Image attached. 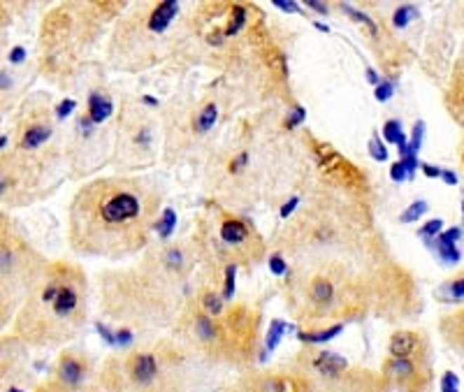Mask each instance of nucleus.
I'll return each mask as SVG.
<instances>
[{
	"label": "nucleus",
	"mask_w": 464,
	"mask_h": 392,
	"mask_svg": "<svg viewBox=\"0 0 464 392\" xmlns=\"http://www.w3.org/2000/svg\"><path fill=\"white\" fill-rule=\"evenodd\" d=\"M112 111H114V104L105 93H91L88 95V121L91 123H102Z\"/></svg>",
	"instance_id": "nucleus-18"
},
{
	"label": "nucleus",
	"mask_w": 464,
	"mask_h": 392,
	"mask_svg": "<svg viewBox=\"0 0 464 392\" xmlns=\"http://www.w3.org/2000/svg\"><path fill=\"white\" fill-rule=\"evenodd\" d=\"M188 353L181 344L165 339L117 353L105 360L100 386L105 392H184Z\"/></svg>",
	"instance_id": "nucleus-6"
},
{
	"label": "nucleus",
	"mask_w": 464,
	"mask_h": 392,
	"mask_svg": "<svg viewBox=\"0 0 464 392\" xmlns=\"http://www.w3.org/2000/svg\"><path fill=\"white\" fill-rule=\"evenodd\" d=\"M314 154L318 158V163H321L323 172L334 181V184L344 186V188H348V191H360V188L364 191V188H367V181H364V177L357 172L355 165L348 163L346 158L337 154L332 147L321 144V142H314Z\"/></svg>",
	"instance_id": "nucleus-13"
},
{
	"label": "nucleus",
	"mask_w": 464,
	"mask_h": 392,
	"mask_svg": "<svg viewBox=\"0 0 464 392\" xmlns=\"http://www.w3.org/2000/svg\"><path fill=\"white\" fill-rule=\"evenodd\" d=\"M441 225H444V223H441L439 218H437V221H430L427 225H425V228H420V237H425L427 241H432V239H435L439 232H441Z\"/></svg>",
	"instance_id": "nucleus-28"
},
{
	"label": "nucleus",
	"mask_w": 464,
	"mask_h": 392,
	"mask_svg": "<svg viewBox=\"0 0 464 392\" xmlns=\"http://www.w3.org/2000/svg\"><path fill=\"white\" fill-rule=\"evenodd\" d=\"M91 376V360L81 351H63L51 379L37 392H77Z\"/></svg>",
	"instance_id": "nucleus-12"
},
{
	"label": "nucleus",
	"mask_w": 464,
	"mask_h": 392,
	"mask_svg": "<svg viewBox=\"0 0 464 392\" xmlns=\"http://www.w3.org/2000/svg\"><path fill=\"white\" fill-rule=\"evenodd\" d=\"M307 5H309V7H314V10H318V12H328V7H323V5H318V3H316V0H309V3H307Z\"/></svg>",
	"instance_id": "nucleus-39"
},
{
	"label": "nucleus",
	"mask_w": 464,
	"mask_h": 392,
	"mask_svg": "<svg viewBox=\"0 0 464 392\" xmlns=\"http://www.w3.org/2000/svg\"><path fill=\"white\" fill-rule=\"evenodd\" d=\"M74 107H77V102L74 100H70V97H67V100H63L56 107V119H65V116H70L72 111H74Z\"/></svg>",
	"instance_id": "nucleus-31"
},
{
	"label": "nucleus",
	"mask_w": 464,
	"mask_h": 392,
	"mask_svg": "<svg viewBox=\"0 0 464 392\" xmlns=\"http://www.w3.org/2000/svg\"><path fill=\"white\" fill-rule=\"evenodd\" d=\"M286 330H288V325L284 320H272L270 323V334H267V349L270 351L277 349V344L281 342V337H284Z\"/></svg>",
	"instance_id": "nucleus-23"
},
{
	"label": "nucleus",
	"mask_w": 464,
	"mask_h": 392,
	"mask_svg": "<svg viewBox=\"0 0 464 392\" xmlns=\"http://www.w3.org/2000/svg\"><path fill=\"white\" fill-rule=\"evenodd\" d=\"M344 325H330L325 330H302L300 332V339L304 344H323V342H330L337 334H341Z\"/></svg>",
	"instance_id": "nucleus-19"
},
{
	"label": "nucleus",
	"mask_w": 464,
	"mask_h": 392,
	"mask_svg": "<svg viewBox=\"0 0 464 392\" xmlns=\"http://www.w3.org/2000/svg\"><path fill=\"white\" fill-rule=\"evenodd\" d=\"M86 302L84 269L63 260L47 262L40 281L14 316L10 334L33 349H54L79 334L86 323Z\"/></svg>",
	"instance_id": "nucleus-3"
},
{
	"label": "nucleus",
	"mask_w": 464,
	"mask_h": 392,
	"mask_svg": "<svg viewBox=\"0 0 464 392\" xmlns=\"http://www.w3.org/2000/svg\"><path fill=\"white\" fill-rule=\"evenodd\" d=\"M441 175H444V179H446V184H458V177L453 175V172H441Z\"/></svg>",
	"instance_id": "nucleus-38"
},
{
	"label": "nucleus",
	"mask_w": 464,
	"mask_h": 392,
	"mask_svg": "<svg viewBox=\"0 0 464 392\" xmlns=\"http://www.w3.org/2000/svg\"><path fill=\"white\" fill-rule=\"evenodd\" d=\"M5 392H26V390H19V388H7Z\"/></svg>",
	"instance_id": "nucleus-41"
},
{
	"label": "nucleus",
	"mask_w": 464,
	"mask_h": 392,
	"mask_svg": "<svg viewBox=\"0 0 464 392\" xmlns=\"http://www.w3.org/2000/svg\"><path fill=\"white\" fill-rule=\"evenodd\" d=\"M367 74H369V81H371V84H378V77H376V72H374V70H367Z\"/></svg>",
	"instance_id": "nucleus-40"
},
{
	"label": "nucleus",
	"mask_w": 464,
	"mask_h": 392,
	"mask_svg": "<svg viewBox=\"0 0 464 392\" xmlns=\"http://www.w3.org/2000/svg\"><path fill=\"white\" fill-rule=\"evenodd\" d=\"M270 269L277 276H284L286 271H288V262H284V258H281V255L277 253V255H272V258H270Z\"/></svg>",
	"instance_id": "nucleus-30"
},
{
	"label": "nucleus",
	"mask_w": 464,
	"mask_h": 392,
	"mask_svg": "<svg viewBox=\"0 0 464 392\" xmlns=\"http://www.w3.org/2000/svg\"><path fill=\"white\" fill-rule=\"evenodd\" d=\"M193 253L181 244L163 246L140 269L100 276L105 309L131 325H156L179 306V292L193 267Z\"/></svg>",
	"instance_id": "nucleus-2"
},
{
	"label": "nucleus",
	"mask_w": 464,
	"mask_h": 392,
	"mask_svg": "<svg viewBox=\"0 0 464 392\" xmlns=\"http://www.w3.org/2000/svg\"><path fill=\"white\" fill-rule=\"evenodd\" d=\"M392 179H395V181H404V179H406V170L402 168V163H395V165H392Z\"/></svg>",
	"instance_id": "nucleus-35"
},
{
	"label": "nucleus",
	"mask_w": 464,
	"mask_h": 392,
	"mask_svg": "<svg viewBox=\"0 0 464 392\" xmlns=\"http://www.w3.org/2000/svg\"><path fill=\"white\" fill-rule=\"evenodd\" d=\"M298 367L309 376L314 392H387L381 376L353 369L348 360L332 351H304Z\"/></svg>",
	"instance_id": "nucleus-9"
},
{
	"label": "nucleus",
	"mask_w": 464,
	"mask_h": 392,
	"mask_svg": "<svg viewBox=\"0 0 464 392\" xmlns=\"http://www.w3.org/2000/svg\"><path fill=\"white\" fill-rule=\"evenodd\" d=\"M161 195L135 177L88 181L74 195L67 239L81 255L119 260L142 251L156 230Z\"/></svg>",
	"instance_id": "nucleus-1"
},
{
	"label": "nucleus",
	"mask_w": 464,
	"mask_h": 392,
	"mask_svg": "<svg viewBox=\"0 0 464 392\" xmlns=\"http://www.w3.org/2000/svg\"><path fill=\"white\" fill-rule=\"evenodd\" d=\"M195 246L204 260L216 262L223 269L230 265H251V262L260 260L265 253L260 232L220 207H211L200 218Z\"/></svg>",
	"instance_id": "nucleus-8"
},
{
	"label": "nucleus",
	"mask_w": 464,
	"mask_h": 392,
	"mask_svg": "<svg viewBox=\"0 0 464 392\" xmlns=\"http://www.w3.org/2000/svg\"><path fill=\"white\" fill-rule=\"evenodd\" d=\"M28 346L21 344L14 334L0 337V386L14 388L21 381V362H24Z\"/></svg>",
	"instance_id": "nucleus-15"
},
{
	"label": "nucleus",
	"mask_w": 464,
	"mask_h": 392,
	"mask_svg": "<svg viewBox=\"0 0 464 392\" xmlns=\"http://www.w3.org/2000/svg\"><path fill=\"white\" fill-rule=\"evenodd\" d=\"M54 135V126L49 119V107H28L24 116L19 121V133H17V149L19 151H37L42 149Z\"/></svg>",
	"instance_id": "nucleus-14"
},
{
	"label": "nucleus",
	"mask_w": 464,
	"mask_h": 392,
	"mask_svg": "<svg viewBox=\"0 0 464 392\" xmlns=\"http://www.w3.org/2000/svg\"><path fill=\"white\" fill-rule=\"evenodd\" d=\"M274 5L281 7V10H286V12H300V7L291 3V0H274Z\"/></svg>",
	"instance_id": "nucleus-34"
},
{
	"label": "nucleus",
	"mask_w": 464,
	"mask_h": 392,
	"mask_svg": "<svg viewBox=\"0 0 464 392\" xmlns=\"http://www.w3.org/2000/svg\"><path fill=\"white\" fill-rule=\"evenodd\" d=\"M425 211H427V202H423V200H420V202H413L406 214H402V221L411 223V221H416V218H420Z\"/></svg>",
	"instance_id": "nucleus-27"
},
{
	"label": "nucleus",
	"mask_w": 464,
	"mask_h": 392,
	"mask_svg": "<svg viewBox=\"0 0 464 392\" xmlns=\"http://www.w3.org/2000/svg\"><path fill=\"white\" fill-rule=\"evenodd\" d=\"M177 14H179V5L172 3V0L156 5L154 10H151V17H149V30L151 33H163V30L174 21Z\"/></svg>",
	"instance_id": "nucleus-17"
},
{
	"label": "nucleus",
	"mask_w": 464,
	"mask_h": 392,
	"mask_svg": "<svg viewBox=\"0 0 464 392\" xmlns=\"http://www.w3.org/2000/svg\"><path fill=\"white\" fill-rule=\"evenodd\" d=\"M448 290H451V297L455 302H462V295H464V283H462V276L453 278L451 285H448Z\"/></svg>",
	"instance_id": "nucleus-32"
},
{
	"label": "nucleus",
	"mask_w": 464,
	"mask_h": 392,
	"mask_svg": "<svg viewBox=\"0 0 464 392\" xmlns=\"http://www.w3.org/2000/svg\"><path fill=\"white\" fill-rule=\"evenodd\" d=\"M369 151H371V156H374L376 161H385V158H387V149H385V144H381V142H378V137H371Z\"/></svg>",
	"instance_id": "nucleus-29"
},
{
	"label": "nucleus",
	"mask_w": 464,
	"mask_h": 392,
	"mask_svg": "<svg viewBox=\"0 0 464 392\" xmlns=\"http://www.w3.org/2000/svg\"><path fill=\"white\" fill-rule=\"evenodd\" d=\"M179 342L186 351L218 365L253 362L260 334V313L251 304H232L211 316L191 299L177 320Z\"/></svg>",
	"instance_id": "nucleus-5"
},
{
	"label": "nucleus",
	"mask_w": 464,
	"mask_h": 392,
	"mask_svg": "<svg viewBox=\"0 0 464 392\" xmlns=\"http://www.w3.org/2000/svg\"><path fill=\"white\" fill-rule=\"evenodd\" d=\"M437 251L441 255V260L448 262V265H455L460 260V251L455 248V244H448L444 239H437Z\"/></svg>",
	"instance_id": "nucleus-22"
},
{
	"label": "nucleus",
	"mask_w": 464,
	"mask_h": 392,
	"mask_svg": "<svg viewBox=\"0 0 464 392\" xmlns=\"http://www.w3.org/2000/svg\"><path fill=\"white\" fill-rule=\"evenodd\" d=\"M174 225H177V214H174L172 209H165L161 216H158V223H156V230L158 235H161L163 239H170Z\"/></svg>",
	"instance_id": "nucleus-21"
},
{
	"label": "nucleus",
	"mask_w": 464,
	"mask_h": 392,
	"mask_svg": "<svg viewBox=\"0 0 464 392\" xmlns=\"http://www.w3.org/2000/svg\"><path fill=\"white\" fill-rule=\"evenodd\" d=\"M392 90H395V86L390 84V81H381L378 88H376V97L378 100H387V97L392 95Z\"/></svg>",
	"instance_id": "nucleus-33"
},
{
	"label": "nucleus",
	"mask_w": 464,
	"mask_h": 392,
	"mask_svg": "<svg viewBox=\"0 0 464 392\" xmlns=\"http://www.w3.org/2000/svg\"><path fill=\"white\" fill-rule=\"evenodd\" d=\"M24 58H26V49H24V47H14V49H12V54H10L12 63H21Z\"/></svg>",
	"instance_id": "nucleus-36"
},
{
	"label": "nucleus",
	"mask_w": 464,
	"mask_h": 392,
	"mask_svg": "<svg viewBox=\"0 0 464 392\" xmlns=\"http://www.w3.org/2000/svg\"><path fill=\"white\" fill-rule=\"evenodd\" d=\"M227 392H314L304 369H270L251 372L232 383Z\"/></svg>",
	"instance_id": "nucleus-11"
},
{
	"label": "nucleus",
	"mask_w": 464,
	"mask_h": 392,
	"mask_svg": "<svg viewBox=\"0 0 464 392\" xmlns=\"http://www.w3.org/2000/svg\"><path fill=\"white\" fill-rule=\"evenodd\" d=\"M381 381L387 392H430L435 383L432 358H385L381 365Z\"/></svg>",
	"instance_id": "nucleus-10"
},
{
	"label": "nucleus",
	"mask_w": 464,
	"mask_h": 392,
	"mask_svg": "<svg viewBox=\"0 0 464 392\" xmlns=\"http://www.w3.org/2000/svg\"><path fill=\"white\" fill-rule=\"evenodd\" d=\"M423 170H425V175H427V177H439L441 175V170L432 168V165H423Z\"/></svg>",
	"instance_id": "nucleus-37"
},
{
	"label": "nucleus",
	"mask_w": 464,
	"mask_h": 392,
	"mask_svg": "<svg viewBox=\"0 0 464 392\" xmlns=\"http://www.w3.org/2000/svg\"><path fill=\"white\" fill-rule=\"evenodd\" d=\"M418 356H430V344L423 337V332L399 330L390 337L387 358H418Z\"/></svg>",
	"instance_id": "nucleus-16"
},
{
	"label": "nucleus",
	"mask_w": 464,
	"mask_h": 392,
	"mask_svg": "<svg viewBox=\"0 0 464 392\" xmlns=\"http://www.w3.org/2000/svg\"><path fill=\"white\" fill-rule=\"evenodd\" d=\"M286 274V304L307 330L330 320L355 318L369 302L362 276L339 260L302 262Z\"/></svg>",
	"instance_id": "nucleus-4"
},
{
	"label": "nucleus",
	"mask_w": 464,
	"mask_h": 392,
	"mask_svg": "<svg viewBox=\"0 0 464 392\" xmlns=\"http://www.w3.org/2000/svg\"><path fill=\"white\" fill-rule=\"evenodd\" d=\"M418 17V10L416 7H411V5H404V7H399L397 12H395V17H392V21H395V26L397 28H404L411 19H416Z\"/></svg>",
	"instance_id": "nucleus-24"
},
{
	"label": "nucleus",
	"mask_w": 464,
	"mask_h": 392,
	"mask_svg": "<svg viewBox=\"0 0 464 392\" xmlns=\"http://www.w3.org/2000/svg\"><path fill=\"white\" fill-rule=\"evenodd\" d=\"M441 392H460V379L458 374L446 372L441 376Z\"/></svg>",
	"instance_id": "nucleus-26"
},
{
	"label": "nucleus",
	"mask_w": 464,
	"mask_h": 392,
	"mask_svg": "<svg viewBox=\"0 0 464 392\" xmlns=\"http://www.w3.org/2000/svg\"><path fill=\"white\" fill-rule=\"evenodd\" d=\"M44 267L47 262L30 246L19 225L0 211V332L14 320Z\"/></svg>",
	"instance_id": "nucleus-7"
},
{
	"label": "nucleus",
	"mask_w": 464,
	"mask_h": 392,
	"mask_svg": "<svg viewBox=\"0 0 464 392\" xmlns=\"http://www.w3.org/2000/svg\"><path fill=\"white\" fill-rule=\"evenodd\" d=\"M216 119H218V109H216V104H204V107H202V109L195 114V121H193L195 133H200V135L209 133L211 128H214Z\"/></svg>",
	"instance_id": "nucleus-20"
},
{
	"label": "nucleus",
	"mask_w": 464,
	"mask_h": 392,
	"mask_svg": "<svg viewBox=\"0 0 464 392\" xmlns=\"http://www.w3.org/2000/svg\"><path fill=\"white\" fill-rule=\"evenodd\" d=\"M383 135H385L387 142H395V144H397V142L404 137V135H402V123H399V121L390 119V121H387V123L383 126Z\"/></svg>",
	"instance_id": "nucleus-25"
}]
</instances>
